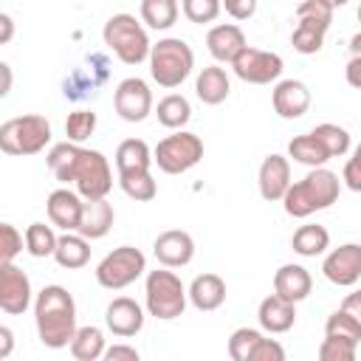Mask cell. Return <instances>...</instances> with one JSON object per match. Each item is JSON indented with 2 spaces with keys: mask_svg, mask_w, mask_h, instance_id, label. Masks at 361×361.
<instances>
[{
  "mask_svg": "<svg viewBox=\"0 0 361 361\" xmlns=\"http://www.w3.org/2000/svg\"><path fill=\"white\" fill-rule=\"evenodd\" d=\"M39 341L51 350L68 347L76 333V302L62 285H45L34 302Z\"/></svg>",
  "mask_w": 361,
  "mask_h": 361,
  "instance_id": "cell-1",
  "label": "cell"
},
{
  "mask_svg": "<svg viewBox=\"0 0 361 361\" xmlns=\"http://www.w3.org/2000/svg\"><path fill=\"white\" fill-rule=\"evenodd\" d=\"M338 175L324 169V166H313L302 180L296 183H288L285 195H282V203H285V212L290 217H307L319 209H327L338 200Z\"/></svg>",
  "mask_w": 361,
  "mask_h": 361,
  "instance_id": "cell-2",
  "label": "cell"
},
{
  "mask_svg": "<svg viewBox=\"0 0 361 361\" xmlns=\"http://www.w3.org/2000/svg\"><path fill=\"white\" fill-rule=\"evenodd\" d=\"M149 73L161 87H178L195 68V54L180 37H166L149 45Z\"/></svg>",
  "mask_w": 361,
  "mask_h": 361,
  "instance_id": "cell-3",
  "label": "cell"
},
{
  "mask_svg": "<svg viewBox=\"0 0 361 361\" xmlns=\"http://www.w3.org/2000/svg\"><path fill=\"white\" fill-rule=\"evenodd\" d=\"M51 141V124L45 116H17L0 124V152L6 155H37Z\"/></svg>",
  "mask_w": 361,
  "mask_h": 361,
  "instance_id": "cell-4",
  "label": "cell"
},
{
  "mask_svg": "<svg viewBox=\"0 0 361 361\" xmlns=\"http://www.w3.org/2000/svg\"><path fill=\"white\" fill-rule=\"evenodd\" d=\"M104 45L124 62V65H138L149 54V37L141 28V23L133 14H113L104 23Z\"/></svg>",
  "mask_w": 361,
  "mask_h": 361,
  "instance_id": "cell-5",
  "label": "cell"
},
{
  "mask_svg": "<svg viewBox=\"0 0 361 361\" xmlns=\"http://www.w3.org/2000/svg\"><path fill=\"white\" fill-rule=\"evenodd\" d=\"M144 293H147V310L155 319H164V322L178 319L186 307V288L166 268L147 274V290Z\"/></svg>",
  "mask_w": 361,
  "mask_h": 361,
  "instance_id": "cell-6",
  "label": "cell"
},
{
  "mask_svg": "<svg viewBox=\"0 0 361 361\" xmlns=\"http://www.w3.org/2000/svg\"><path fill=\"white\" fill-rule=\"evenodd\" d=\"M203 158V141L195 133H175L158 141V147L152 149V161L158 164L161 172L166 175H180L186 169H192L197 161Z\"/></svg>",
  "mask_w": 361,
  "mask_h": 361,
  "instance_id": "cell-7",
  "label": "cell"
},
{
  "mask_svg": "<svg viewBox=\"0 0 361 361\" xmlns=\"http://www.w3.org/2000/svg\"><path fill=\"white\" fill-rule=\"evenodd\" d=\"M71 183H76V189H79V195L85 200H90V197H107V192L113 186V172H110L107 158L99 149L79 147L76 161H73V169H71Z\"/></svg>",
  "mask_w": 361,
  "mask_h": 361,
  "instance_id": "cell-8",
  "label": "cell"
},
{
  "mask_svg": "<svg viewBox=\"0 0 361 361\" xmlns=\"http://www.w3.org/2000/svg\"><path fill=\"white\" fill-rule=\"evenodd\" d=\"M147 268V259L138 248L133 245H118L113 248L96 268V282L107 290H121L130 282H135Z\"/></svg>",
  "mask_w": 361,
  "mask_h": 361,
  "instance_id": "cell-9",
  "label": "cell"
},
{
  "mask_svg": "<svg viewBox=\"0 0 361 361\" xmlns=\"http://www.w3.org/2000/svg\"><path fill=\"white\" fill-rule=\"evenodd\" d=\"M231 68L248 85H268V82L279 79V73H282V56L274 54V51H262V48L245 45L231 59Z\"/></svg>",
  "mask_w": 361,
  "mask_h": 361,
  "instance_id": "cell-10",
  "label": "cell"
},
{
  "mask_svg": "<svg viewBox=\"0 0 361 361\" xmlns=\"http://www.w3.org/2000/svg\"><path fill=\"white\" fill-rule=\"evenodd\" d=\"M113 107L124 121H133V124L144 121L152 110V93H149L147 82L138 79V76L121 79L116 93H113Z\"/></svg>",
  "mask_w": 361,
  "mask_h": 361,
  "instance_id": "cell-11",
  "label": "cell"
},
{
  "mask_svg": "<svg viewBox=\"0 0 361 361\" xmlns=\"http://www.w3.org/2000/svg\"><path fill=\"white\" fill-rule=\"evenodd\" d=\"M31 305V279L14 262H0V310L20 316Z\"/></svg>",
  "mask_w": 361,
  "mask_h": 361,
  "instance_id": "cell-12",
  "label": "cell"
},
{
  "mask_svg": "<svg viewBox=\"0 0 361 361\" xmlns=\"http://www.w3.org/2000/svg\"><path fill=\"white\" fill-rule=\"evenodd\" d=\"M324 276L333 282V285H355L358 276H361V245L358 243H347V245H338L336 251H330L324 257V265H322Z\"/></svg>",
  "mask_w": 361,
  "mask_h": 361,
  "instance_id": "cell-13",
  "label": "cell"
},
{
  "mask_svg": "<svg viewBox=\"0 0 361 361\" xmlns=\"http://www.w3.org/2000/svg\"><path fill=\"white\" fill-rule=\"evenodd\" d=\"M152 251L164 268H180L195 257V240L183 228H169V231H161L155 237Z\"/></svg>",
  "mask_w": 361,
  "mask_h": 361,
  "instance_id": "cell-14",
  "label": "cell"
},
{
  "mask_svg": "<svg viewBox=\"0 0 361 361\" xmlns=\"http://www.w3.org/2000/svg\"><path fill=\"white\" fill-rule=\"evenodd\" d=\"M104 322H107V327H110L113 336L127 338V336H135V333L144 327V313H141V305H138L135 299L118 296V299H113V302L107 305Z\"/></svg>",
  "mask_w": 361,
  "mask_h": 361,
  "instance_id": "cell-15",
  "label": "cell"
},
{
  "mask_svg": "<svg viewBox=\"0 0 361 361\" xmlns=\"http://www.w3.org/2000/svg\"><path fill=\"white\" fill-rule=\"evenodd\" d=\"M110 228H113V206H110L104 197H90V200H85V203H82V212H79L76 231H79L85 240H99V237H104Z\"/></svg>",
  "mask_w": 361,
  "mask_h": 361,
  "instance_id": "cell-16",
  "label": "cell"
},
{
  "mask_svg": "<svg viewBox=\"0 0 361 361\" xmlns=\"http://www.w3.org/2000/svg\"><path fill=\"white\" fill-rule=\"evenodd\" d=\"M274 110L282 118H299L307 107H310V90L305 82L299 79H285L274 87Z\"/></svg>",
  "mask_w": 361,
  "mask_h": 361,
  "instance_id": "cell-17",
  "label": "cell"
},
{
  "mask_svg": "<svg viewBox=\"0 0 361 361\" xmlns=\"http://www.w3.org/2000/svg\"><path fill=\"white\" fill-rule=\"evenodd\" d=\"M290 183V164L285 155H268L259 166V195L265 200H282Z\"/></svg>",
  "mask_w": 361,
  "mask_h": 361,
  "instance_id": "cell-18",
  "label": "cell"
},
{
  "mask_svg": "<svg viewBox=\"0 0 361 361\" xmlns=\"http://www.w3.org/2000/svg\"><path fill=\"white\" fill-rule=\"evenodd\" d=\"M310 288H313V279H310L307 268H302L296 262H288V265H282L274 274V293L282 296V299H288V302H293V305L302 302V299H307Z\"/></svg>",
  "mask_w": 361,
  "mask_h": 361,
  "instance_id": "cell-19",
  "label": "cell"
},
{
  "mask_svg": "<svg viewBox=\"0 0 361 361\" xmlns=\"http://www.w3.org/2000/svg\"><path fill=\"white\" fill-rule=\"evenodd\" d=\"M206 45H209V54H212L217 62H231V59L245 48V34H243L240 25L223 23V25L209 28Z\"/></svg>",
  "mask_w": 361,
  "mask_h": 361,
  "instance_id": "cell-20",
  "label": "cell"
},
{
  "mask_svg": "<svg viewBox=\"0 0 361 361\" xmlns=\"http://www.w3.org/2000/svg\"><path fill=\"white\" fill-rule=\"evenodd\" d=\"M48 220L65 231H76V223H79V212H82V200L76 192L71 189H54L48 195Z\"/></svg>",
  "mask_w": 361,
  "mask_h": 361,
  "instance_id": "cell-21",
  "label": "cell"
},
{
  "mask_svg": "<svg viewBox=\"0 0 361 361\" xmlns=\"http://www.w3.org/2000/svg\"><path fill=\"white\" fill-rule=\"evenodd\" d=\"M257 319H259L262 330H268V333H285V330H290L293 322H296V307H293V302H288V299L271 293V296H265V299L259 302Z\"/></svg>",
  "mask_w": 361,
  "mask_h": 361,
  "instance_id": "cell-22",
  "label": "cell"
},
{
  "mask_svg": "<svg viewBox=\"0 0 361 361\" xmlns=\"http://www.w3.org/2000/svg\"><path fill=\"white\" fill-rule=\"evenodd\" d=\"M197 310H217L226 302V282L217 274H197L186 290Z\"/></svg>",
  "mask_w": 361,
  "mask_h": 361,
  "instance_id": "cell-23",
  "label": "cell"
},
{
  "mask_svg": "<svg viewBox=\"0 0 361 361\" xmlns=\"http://www.w3.org/2000/svg\"><path fill=\"white\" fill-rule=\"evenodd\" d=\"M228 90H231L228 76L217 65L203 68L200 76H197V82H195V93H197V99L203 104H220V102H226L228 99Z\"/></svg>",
  "mask_w": 361,
  "mask_h": 361,
  "instance_id": "cell-24",
  "label": "cell"
},
{
  "mask_svg": "<svg viewBox=\"0 0 361 361\" xmlns=\"http://www.w3.org/2000/svg\"><path fill=\"white\" fill-rule=\"evenodd\" d=\"M54 259H56L62 268H85L87 259H90V245H87V240H85L82 234L65 231L62 237H56Z\"/></svg>",
  "mask_w": 361,
  "mask_h": 361,
  "instance_id": "cell-25",
  "label": "cell"
},
{
  "mask_svg": "<svg viewBox=\"0 0 361 361\" xmlns=\"http://www.w3.org/2000/svg\"><path fill=\"white\" fill-rule=\"evenodd\" d=\"M290 245H293V251L302 254V257H316V254H322V251L330 245V234H327V228L319 226V223H305V226H299V228L293 231Z\"/></svg>",
  "mask_w": 361,
  "mask_h": 361,
  "instance_id": "cell-26",
  "label": "cell"
},
{
  "mask_svg": "<svg viewBox=\"0 0 361 361\" xmlns=\"http://www.w3.org/2000/svg\"><path fill=\"white\" fill-rule=\"evenodd\" d=\"M152 164V152L147 147V141L141 138H124L116 149V169L118 172H130V169H149Z\"/></svg>",
  "mask_w": 361,
  "mask_h": 361,
  "instance_id": "cell-27",
  "label": "cell"
},
{
  "mask_svg": "<svg viewBox=\"0 0 361 361\" xmlns=\"http://www.w3.org/2000/svg\"><path fill=\"white\" fill-rule=\"evenodd\" d=\"M104 353V336L99 327L87 324V327H76L73 338H71V355L76 361H96Z\"/></svg>",
  "mask_w": 361,
  "mask_h": 361,
  "instance_id": "cell-28",
  "label": "cell"
},
{
  "mask_svg": "<svg viewBox=\"0 0 361 361\" xmlns=\"http://www.w3.org/2000/svg\"><path fill=\"white\" fill-rule=\"evenodd\" d=\"M155 116H158V121H161L164 127H169V130H180V127L192 118V107H189L186 96H180V93H169V96H164V99L158 102Z\"/></svg>",
  "mask_w": 361,
  "mask_h": 361,
  "instance_id": "cell-29",
  "label": "cell"
},
{
  "mask_svg": "<svg viewBox=\"0 0 361 361\" xmlns=\"http://www.w3.org/2000/svg\"><path fill=\"white\" fill-rule=\"evenodd\" d=\"M288 155H290L293 161L305 164V166H322V164H324V161L330 158V155L324 152V147L319 144V138H316L313 133L290 138V144H288Z\"/></svg>",
  "mask_w": 361,
  "mask_h": 361,
  "instance_id": "cell-30",
  "label": "cell"
},
{
  "mask_svg": "<svg viewBox=\"0 0 361 361\" xmlns=\"http://www.w3.org/2000/svg\"><path fill=\"white\" fill-rule=\"evenodd\" d=\"M141 20L155 31H164V28L175 25L178 0H141Z\"/></svg>",
  "mask_w": 361,
  "mask_h": 361,
  "instance_id": "cell-31",
  "label": "cell"
},
{
  "mask_svg": "<svg viewBox=\"0 0 361 361\" xmlns=\"http://www.w3.org/2000/svg\"><path fill=\"white\" fill-rule=\"evenodd\" d=\"M118 183H121V189H124L133 200H141V203H147V200H152V197L158 195V186H155L149 169L118 172Z\"/></svg>",
  "mask_w": 361,
  "mask_h": 361,
  "instance_id": "cell-32",
  "label": "cell"
},
{
  "mask_svg": "<svg viewBox=\"0 0 361 361\" xmlns=\"http://www.w3.org/2000/svg\"><path fill=\"white\" fill-rule=\"evenodd\" d=\"M324 34H327V25L299 20V25H296L293 34H290V45H293L299 54H316V51H322V45H324Z\"/></svg>",
  "mask_w": 361,
  "mask_h": 361,
  "instance_id": "cell-33",
  "label": "cell"
},
{
  "mask_svg": "<svg viewBox=\"0 0 361 361\" xmlns=\"http://www.w3.org/2000/svg\"><path fill=\"white\" fill-rule=\"evenodd\" d=\"M324 336L347 338V341L358 344V341H361V319L338 307L336 313H330V316H327V322H324Z\"/></svg>",
  "mask_w": 361,
  "mask_h": 361,
  "instance_id": "cell-34",
  "label": "cell"
},
{
  "mask_svg": "<svg viewBox=\"0 0 361 361\" xmlns=\"http://www.w3.org/2000/svg\"><path fill=\"white\" fill-rule=\"evenodd\" d=\"M76 152H79V144H73V141H62V144H54L51 147V152H48V169L56 175V180L71 183V169H73Z\"/></svg>",
  "mask_w": 361,
  "mask_h": 361,
  "instance_id": "cell-35",
  "label": "cell"
},
{
  "mask_svg": "<svg viewBox=\"0 0 361 361\" xmlns=\"http://www.w3.org/2000/svg\"><path fill=\"white\" fill-rule=\"evenodd\" d=\"M54 245H56V234L51 226L45 223H31L25 228V251L31 257H51L54 254Z\"/></svg>",
  "mask_w": 361,
  "mask_h": 361,
  "instance_id": "cell-36",
  "label": "cell"
},
{
  "mask_svg": "<svg viewBox=\"0 0 361 361\" xmlns=\"http://www.w3.org/2000/svg\"><path fill=\"white\" fill-rule=\"evenodd\" d=\"M313 135L319 138V144L324 147V152L330 158H338V155H344L350 149V133L344 127H338V124H319L313 130Z\"/></svg>",
  "mask_w": 361,
  "mask_h": 361,
  "instance_id": "cell-37",
  "label": "cell"
},
{
  "mask_svg": "<svg viewBox=\"0 0 361 361\" xmlns=\"http://www.w3.org/2000/svg\"><path fill=\"white\" fill-rule=\"evenodd\" d=\"M93 130H96V113H93V110H73V113L68 116V121H65V135H68V141H73V144L90 138Z\"/></svg>",
  "mask_w": 361,
  "mask_h": 361,
  "instance_id": "cell-38",
  "label": "cell"
},
{
  "mask_svg": "<svg viewBox=\"0 0 361 361\" xmlns=\"http://www.w3.org/2000/svg\"><path fill=\"white\" fill-rule=\"evenodd\" d=\"M259 338H262V333H257L251 327H237L231 333V338H228V355H231V361H248V355H251V350H254V344Z\"/></svg>",
  "mask_w": 361,
  "mask_h": 361,
  "instance_id": "cell-39",
  "label": "cell"
},
{
  "mask_svg": "<svg viewBox=\"0 0 361 361\" xmlns=\"http://www.w3.org/2000/svg\"><path fill=\"white\" fill-rule=\"evenodd\" d=\"M319 361H355V344L347 338L324 336L319 344Z\"/></svg>",
  "mask_w": 361,
  "mask_h": 361,
  "instance_id": "cell-40",
  "label": "cell"
},
{
  "mask_svg": "<svg viewBox=\"0 0 361 361\" xmlns=\"http://www.w3.org/2000/svg\"><path fill=\"white\" fill-rule=\"evenodd\" d=\"M296 20H307V23H319L327 25L333 23V6H327L324 0H302L296 6Z\"/></svg>",
  "mask_w": 361,
  "mask_h": 361,
  "instance_id": "cell-41",
  "label": "cell"
},
{
  "mask_svg": "<svg viewBox=\"0 0 361 361\" xmlns=\"http://www.w3.org/2000/svg\"><path fill=\"white\" fill-rule=\"evenodd\" d=\"M183 14L186 20L203 25V23H212L217 14H220V0H183Z\"/></svg>",
  "mask_w": 361,
  "mask_h": 361,
  "instance_id": "cell-42",
  "label": "cell"
},
{
  "mask_svg": "<svg viewBox=\"0 0 361 361\" xmlns=\"http://www.w3.org/2000/svg\"><path fill=\"white\" fill-rule=\"evenodd\" d=\"M23 251V234L11 223H0V262H14Z\"/></svg>",
  "mask_w": 361,
  "mask_h": 361,
  "instance_id": "cell-43",
  "label": "cell"
},
{
  "mask_svg": "<svg viewBox=\"0 0 361 361\" xmlns=\"http://www.w3.org/2000/svg\"><path fill=\"white\" fill-rule=\"evenodd\" d=\"M248 361H285V350L274 338H259L248 355Z\"/></svg>",
  "mask_w": 361,
  "mask_h": 361,
  "instance_id": "cell-44",
  "label": "cell"
},
{
  "mask_svg": "<svg viewBox=\"0 0 361 361\" xmlns=\"http://www.w3.org/2000/svg\"><path fill=\"white\" fill-rule=\"evenodd\" d=\"M234 20H248L257 11V0H223L220 3Z\"/></svg>",
  "mask_w": 361,
  "mask_h": 361,
  "instance_id": "cell-45",
  "label": "cell"
},
{
  "mask_svg": "<svg viewBox=\"0 0 361 361\" xmlns=\"http://www.w3.org/2000/svg\"><path fill=\"white\" fill-rule=\"evenodd\" d=\"M361 149H355L353 152V158L347 161V166H344V180H347V186L353 189V192H361Z\"/></svg>",
  "mask_w": 361,
  "mask_h": 361,
  "instance_id": "cell-46",
  "label": "cell"
},
{
  "mask_svg": "<svg viewBox=\"0 0 361 361\" xmlns=\"http://www.w3.org/2000/svg\"><path fill=\"white\" fill-rule=\"evenodd\" d=\"M107 361H138V350L127 347V344H113L110 350L102 353Z\"/></svg>",
  "mask_w": 361,
  "mask_h": 361,
  "instance_id": "cell-47",
  "label": "cell"
},
{
  "mask_svg": "<svg viewBox=\"0 0 361 361\" xmlns=\"http://www.w3.org/2000/svg\"><path fill=\"white\" fill-rule=\"evenodd\" d=\"M347 82H350V87H361V56H350V62H347Z\"/></svg>",
  "mask_w": 361,
  "mask_h": 361,
  "instance_id": "cell-48",
  "label": "cell"
},
{
  "mask_svg": "<svg viewBox=\"0 0 361 361\" xmlns=\"http://www.w3.org/2000/svg\"><path fill=\"white\" fill-rule=\"evenodd\" d=\"M11 350H14V333H11L6 324H0V361L8 358Z\"/></svg>",
  "mask_w": 361,
  "mask_h": 361,
  "instance_id": "cell-49",
  "label": "cell"
},
{
  "mask_svg": "<svg viewBox=\"0 0 361 361\" xmlns=\"http://www.w3.org/2000/svg\"><path fill=\"white\" fill-rule=\"evenodd\" d=\"M11 85H14V73H11V68L0 59V99H3V96H8Z\"/></svg>",
  "mask_w": 361,
  "mask_h": 361,
  "instance_id": "cell-50",
  "label": "cell"
},
{
  "mask_svg": "<svg viewBox=\"0 0 361 361\" xmlns=\"http://www.w3.org/2000/svg\"><path fill=\"white\" fill-rule=\"evenodd\" d=\"M11 37H14V20L0 11V45H6Z\"/></svg>",
  "mask_w": 361,
  "mask_h": 361,
  "instance_id": "cell-51",
  "label": "cell"
},
{
  "mask_svg": "<svg viewBox=\"0 0 361 361\" xmlns=\"http://www.w3.org/2000/svg\"><path fill=\"white\" fill-rule=\"evenodd\" d=\"M341 310H347V313H353V316H358V319H361V293H350V296L344 299Z\"/></svg>",
  "mask_w": 361,
  "mask_h": 361,
  "instance_id": "cell-52",
  "label": "cell"
},
{
  "mask_svg": "<svg viewBox=\"0 0 361 361\" xmlns=\"http://www.w3.org/2000/svg\"><path fill=\"white\" fill-rule=\"evenodd\" d=\"M350 54H353V56H361V34H353V39H350Z\"/></svg>",
  "mask_w": 361,
  "mask_h": 361,
  "instance_id": "cell-53",
  "label": "cell"
},
{
  "mask_svg": "<svg viewBox=\"0 0 361 361\" xmlns=\"http://www.w3.org/2000/svg\"><path fill=\"white\" fill-rule=\"evenodd\" d=\"M324 3H327V6H333V8H336V6H344V3H347V0H324Z\"/></svg>",
  "mask_w": 361,
  "mask_h": 361,
  "instance_id": "cell-54",
  "label": "cell"
}]
</instances>
